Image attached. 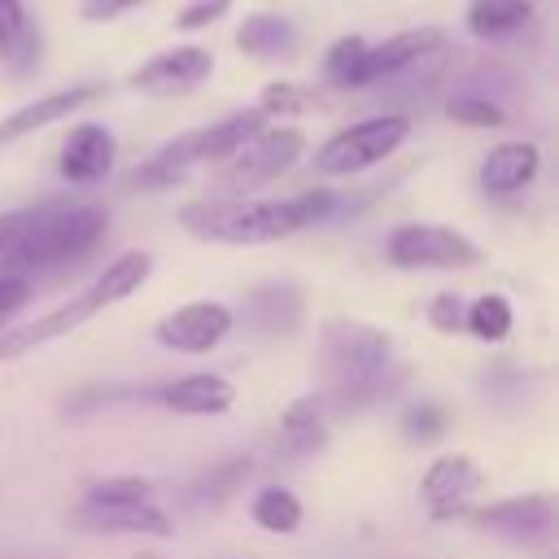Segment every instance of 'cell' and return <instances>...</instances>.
<instances>
[{
	"instance_id": "6da1fadb",
	"label": "cell",
	"mask_w": 559,
	"mask_h": 559,
	"mask_svg": "<svg viewBox=\"0 0 559 559\" xmlns=\"http://www.w3.org/2000/svg\"><path fill=\"white\" fill-rule=\"evenodd\" d=\"M336 210V192L314 188L284 201H253V197H205L179 205V227L197 240L214 245H275L306 227L328 223Z\"/></svg>"
},
{
	"instance_id": "7a4b0ae2",
	"label": "cell",
	"mask_w": 559,
	"mask_h": 559,
	"mask_svg": "<svg viewBox=\"0 0 559 559\" xmlns=\"http://www.w3.org/2000/svg\"><path fill=\"white\" fill-rule=\"evenodd\" d=\"M319 358L328 371V406L358 411L393 389V336L376 323L328 319L319 332Z\"/></svg>"
},
{
	"instance_id": "3957f363",
	"label": "cell",
	"mask_w": 559,
	"mask_h": 559,
	"mask_svg": "<svg viewBox=\"0 0 559 559\" xmlns=\"http://www.w3.org/2000/svg\"><path fill=\"white\" fill-rule=\"evenodd\" d=\"M105 231H109V210L96 201H52V205L26 210V227L0 253V271L31 280L44 266L83 258Z\"/></svg>"
},
{
	"instance_id": "277c9868",
	"label": "cell",
	"mask_w": 559,
	"mask_h": 559,
	"mask_svg": "<svg viewBox=\"0 0 559 559\" xmlns=\"http://www.w3.org/2000/svg\"><path fill=\"white\" fill-rule=\"evenodd\" d=\"M262 127H266V118H262L258 109H236V114H227V118H218V122H210V127L183 131V135H175L170 144H162L144 166H135V170L127 175V188H140V192H148V188H170V183H179L192 166L236 157Z\"/></svg>"
},
{
	"instance_id": "5b68a950",
	"label": "cell",
	"mask_w": 559,
	"mask_h": 559,
	"mask_svg": "<svg viewBox=\"0 0 559 559\" xmlns=\"http://www.w3.org/2000/svg\"><path fill=\"white\" fill-rule=\"evenodd\" d=\"M406 140H411L406 114H371V118L349 122L336 135H328L314 153V170L319 175H358V170H371L384 157H393Z\"/></svg>"
},
{
	"instance_id": "8992f818",
	"label": "cell",
	"mask_w": 559,
	"mask_h": 559,
	"mask_svg": "<svg viewBox=\"0 0 559 559\" xmlns=\"http://www.w3.org/2000/svg\"><path fill=\"white\" fill-rule=\"evenodd\" d=\"M384 253L397 271H467L485 262L480 245L445 223H402L389 231Z\"/></svg>"
},
{
	"instance_id": "52a82bcc",
	"label": "cell",
	"mask_w": 559,
	"mask_h": 559,
	"mask_svg": "<svg viewBox=\"0 0 559 559\" xmlns=\"http://www.w3.org/2000/svg\"><path fill=\"white\" fill-rule=\"evenodd\" d=\"M301 153H306V135L297 127H262L236 157H227V170L218 175V192L245 197V192L280 179L284 170H293V162Z\"/></svg>"
},
{
	"instance_id": "ba28073f",
	"label": "cell",
	"mask_w": 559,
	"mask_h": 559,
	"mask_svg": "<svg viewBox=\"0 0 559 559\" xmlns=\"http://www.w3.org/2000/svg\"><path fill=\"white\" fill-rule=\"evenodd\" d=\"M231 328H236V314L223 301H188L153 323V341L175 354H210L227 341Z\"/></svg>"
},
{
	"instance_id": "9c48e42d",
	"label": "cell",
	"mask_w": 559,
	"mask_h": 559,
	"mask_svg": "<svg viewBox=\"0 0 559 559\" xmlns=\"http://www.w3.org/2000/svg\"><path fill=\"white\" fill-rule=\"evenodd\" d=\"M210 74H214V52L201 44H179V48H166V52L148 57L144 66H135L127 74V87L144 92V96H183L197 83H205Z\"/></svg>"
},
{
	"instance_id": "30bf717a",
	"label": "cell",
	"mask_w": 559,
	"mask_h": 559,
	"mask_svg": "<svg viewBox=\"0 0 559 559\" xmlns=\"http://www.w3.org/2000/svg\"><path fill=\"white\" fill-rule=\"evenodd\" d=\"M467 520L476 528H489L515 546H537L555 533V498L550 493H520L489 507H467Z\"/></svg>"
},
{
	"instance_id": "8fae6325",
	"label": "cell",
	"mask_w": 559,
	"mask_h": 559,
	"mask_svg": "<svg viewBox=\"0 0 559 559\" xmlns=\"http://www.w3.org/2000/svg\"><path fill=\"white\" fill-rule=\"evenodd\" d=\"M96 310H105L100 297H96L92 288H83V293L66 297L61 306L44 310V314L31 319V323H22V328H4V332H0V358L13 362V358H22V354H31V349H39V345H48V341H61V336H70L74 328H83Z\"/></svg>"
},
{
	"instance_id": "7c38bea8",
	"label": "cell",
	"mask_w": 559,
	"mask_h": 559,
	"mask_svg": "<svg viewBox=\"0 0 559 559\" xmlns=\"http://www.w3.org/2000/svg\"><path fill=\"white\" fill-rule=\"evenodd\" d=\"M480 489V463L472 454H441L428 463L419 480V502L428 507L432 520H454L467 515V498Z\"/></svg>"
},
{
	"instance_id": "4fadbf2b",
	"label": "cell",
	"mask_w": 559,
	"mask_h": 559,
	"mask_svg": "<svg viewBox=\"0 0 559 559\" xmlns=\"http://www.w3.org/2000/svg\"><path fill=\"white\" fill-rule=\"evenodd\" d=\"M328 397L323 393H301L297 402L284 406L280 415V432H275V459L297 463L310 459L314 450H323L328 441Z\"/></svg>"
},
{
	"instance_id": "5bb4252c",
	"label": "cell",
	"mask_w": 559,
	"mask_h": 559,
	"mask_svg": "<svg viewBox=\"0 0 559 559\" xmlns=\"http://www.w3.org/2000/svg\"><path fill=\"white\" fill-rule=\"evenodd\" d=\"M445 52V31L441 26H411V31H397L380 44L367 48V79L380 83V79H393L419 61H432Z\"/></svg>"
},
{
	"instance_id": "9a60e30c",
	"label": "cell",
	"mask_w": 559,
	"mask_h": 559,
	"mask_svg": "<svg viewBox=\"0 0 559 559\" xmlns=\"http://www.w3.org/2000/svg\"><path fill=\"white\" fill-rule=\"evenodd\" d=\"M157 406L175 411V415H192V419H210V415H227L231 402H236V384L218 371H192V376H179L170 384H162L157 393Z\"/></svg>"
},
{
	"instance_id": "2e32d148",
	"label": "cell",
	"mask_w": 559,
	"mask_h": 559,
	"mask_svg": "<svg viewBox=\"0 0 559 559\" xmlns=\"http://www.w3.org/2000/svg\"><path fill=\"white\" fill-rule=\"evenodd\" d=\"M100 92H105L100 83H74V87H61V92H48V96H39V100L17 105L9 118H0V144H13V140H22V135H31V131H44V127L70 118L74 109L100 100Z\"/></svg>"
},
{
	"instance_id": "e0dca14e",
	"label": "cell",
	"mask_w": 559,
	"mask_h": 559,
	"mask_svg": "<svg viewBox=\"0 0 559 559\" xmlns=\"http://www.w3.org/2000/svg\"><path fill=\"white\" fill-rule=\"evenodd\" d=\"M542 170V148L533 140H502L480 162V192L485 197H515Z\"/></svg>"
},
{
	"instance_id": "ac0fdd59",
	"label": "cell",
	"mask_w": 559,
	"mask_h": 559,
	"mask_svg": "<svg viewBox=\"0 0 559 559\" xmlns=\"http://www.w3.org/2000/svg\"><path fill=\"white\" fill-rule=\"evenodd\" d=\"M114 131L100 122H79L61 144V179L70 183H100L114 170Z\"/></svg>"
},
{
	"instance_id": "d6986e66",
	"label": "cell",
	"mask_w": 559,
	"mask_h": 559,
	"mask_svg": "<svg viewBox=\"0 0 559 559\" xmlns=\"http://www.w3.org/2000/svg\"><path fill=\"white\" fill-rule=\"evenodd\" d=\"M70 520L92 533H135V537H170L175 533L170 515L153 502H127V507H87L83 502Z\"/></svg>"
},
{
	"instance_id": "ffe728a7",
	"label": "cell",
	"mask_w": 559,
	"mask_h": 559,
	"mask_svg": "<svg viewBox=\"0 0 559 559\" xmlns=\"http://www.w3.org/2000/svg\"><path fill=\"white\" fill-rule=\"evenodd\" d=\"M245 319L262 336H288V332H297V323H301V293H297V284H288V280L258 284L245 297Z\"/></svg>"
},
{
	"instance_id": "44dd1931",
	"label": "cell",
	"mask_w": 559,
	"mask_h": 559,
	"mask_svg": "<svg viewBox=\"0 0 559 559\" xmlns=\"http://www.w3.org/2000/svg\"><path fill=\"white\" fill-rule=\"evenodd\" d=\"M148 275H153V253H148V249H122L118 258L105 262V271H100L87 288L100 297V306H118V301H127L131 293H140Z\"/></svg>"
},
{
	"instance_id": "7402d4cb",
	"label": "cell",
	"mask_w": 559,
	"mask_h": 559,
	"mask_svg": "<svg viewBox=\"0 0 559 559\" xmlns=\"http://www.w3.org/2000/svg\"><path fill=\"white\" fill-rule=\"evenodd\" d=\"M0 57L26 74L39 61V26L31 22L22 0H0Z\"/></svg>"
},
{
	"instance_id": "603a6c76",
	"label": "cell",
	"mask_w": 559,
	"mask_h": 559,
	"mask_svg": "<svg viewBox=\"0 0 559 559\" xmlns=\"http://www.w3.org/2000/svg\"><path fill=\"white\" fill-rule=\"evenodd\" d=\"M297 44V31L288 17L280 13H249L240 26H236V48L258 57V61H271V57H284L288 48Z\"/></svg>"
},
{
	"instance_id": "cb8c5ba5",
	"label": "cell",
	"mask_w": 559,
	"mask_h": 559,
	"mask_svg": "<svg viewBox=\"0 0 559 559\" xmlns=\"http://www.w3.org/2000/svg\"><path fill=\"white\" fill-rule=\"evenodd\" d=\"M463 22L476 39H507L533 22V0H472Z\"/></svg>"
},
{
	"instance_id": "d4e9b609",
	"label": "cell",
	"mask_w": 559,
	"mask_h": 559,
	"mask_svg": "<svg viewBox=\"0 0 559 559\" xmlns=\"http://www.w3.org/2000/svg\"><path fill=\"white\" fill-rule=\"evenodd\" d=\"M249 476H253V459H249V454L223 459L218 467H210V472H201V476L192 480L188 498H192L197 507H210V511H218L227 498H236V489H240Z\"/></svg>"
},
{
	"instance_id": "484cf974",
	"label": "cell",
	"mask_w": 559,
	"mask_h": 559,
	"mask_svg": "<svg viewBox=\"0 0 559 559\" xmlns=\"http://www.w3.org/2000/svg\"><path fill=\"white\" fill-rule=\"evenodd\" d=\"M249 515H253V524L266 528V533H297L306 507H301V498H297L288 485H262V489L253 493V502H249Z\"/></svg>"
},
{
	"instance_id": "4316f807",
	"label": "cell",
	"mask_w": 559,
	"mask_h": 559,
	"mask_svg": "<svg viewBox=\"0 0 559 559\" xmlns=\"http://www.w3.org/2000/svg\"><path fill=\"white\" fill-rule=\"evenodd\" d=\"M367 39L362 35H341L332 48H328V57H323V74H328V83L332 87H367L371 79H367Z\"/></svg>"
},
{
	"instance_id": "83f0119b",
	"label": "cell",
	"mask_w": 559,
	"mask_h": 559,
	"mask_svg": "<svg viewBox=\"0 0 559 559\" xmlns=\"http://www.w3.org/2000/svg\"><path fill=\"white\" fill-rule=\"evenodd\" d=\"M511 323H515V310H511V301H507L502 293L476 297V301L467 306V314H463V328H467L476 341H489V345L507 341V336H511Z\"/></svg>"
},
{
	"instance_id": "f1b7e54d",
	"label": "cell",
	"mask_w": 559,
	"mask_h": 559,
	"mask_svg": "<svg viewBox=\"0 0 559 559\" xmlns=\"http://www.w3.org/2000/svg\"><path fill=\"white\" fill-rule=\"evenodd\" d=\"M445 118L459 122V127H476L480 131V127H502L507 122V109L498 100L480 96V92H454L445 100Z\"/></svg>"
},
{
	"instance_id": "f546056e",
	"label": "cell",
	"mask_w": 559,
	"mask_h": 559,
	"mask_svg": "<svg viewBox=\"0 0 559 559\" xmlns=\"http://www.w3.org/2000/svg\"><path fill=\"white\" fill-rule=\"evenodd\" d=\"M153 485L144 476H105L96 485H87V507H127V502H148Z\"/></svg>"
},
{
	"instance_id": "4dcf8cb0",
	"label": "cell",
	"mask_w": 559,
	"mask_h": 559,
	"mask_svg": "<svg viewBox=\"0 0 559 559\" xmlns=\"http://www.w3.org/2000/svg\"><path fill=\"white\" fill-rule=\"evenodd\" d=\"M445 424H450L445 406H437V402H415V406H406V415H402V437H406L411 445H432V441L445 437Z\"/></svg>"
},
{
	"instance_id": "1f68e13d",
	"label": "cell",
	"mask_w": 559,
	"mask_h": 559,
	"mask_svg": "<svg viewBox=\"0 0 559 559\" xmlns=\"http://www.w3.org/2000/svg\"><path fill=\"white\" fill-rule=\"evenodd\" d=\"M310 105H314V92L310 87H301V83H266L253 109L262 118H293V114H301Z\"/></svg>"
},
{
	"instance_id": "d6a6232c",
	"label": "cell",
	"mask_w": 559,
	"mask_h": 559,
	"mask_svg": "<svg viewBox=\"0 0 559 559\" xmlns=\"http://www.w3.org/2000/svg\"><path fill=\"white\" fill-rule=\"evenodd\" d=\"M31 297H35V280H26V275H4V271H0V332L31 306Z\"/></svg>"
},
{
	"instance_id": "836d02e7",
	"label": "cell",
	"mask_w": 559,
	"mask_h": 559,
	"mask_svg": "<svg viewBox=\"0 0 559 559\" xmlns=\"http://www.w3.org/2000/svg\"><path fill=\"white\" fill-rule=\"evenodd\" d=\"M463 314H467V306H463L459 293H437V297L428 301V323H432L441 336H454V332L463 328Z\"/></svg>"
},
{
	"instance_id": "e575fe53",
	"label": "cell",
	"mask_w": 559,
	"mask_h": 559,
	"mask_svg": "<svg viewBox=\"0 0 559 559\" xmlns=\"http://www.w3.org/2000/svg\"><path fill=\"white\" fill-rule=\"evenodd\" d=\"M227 9H231V0H188V4L179 9L175 26H179V31H201V26L218 22Z\"/></svg>"
},
{
	"instance_id": "d590c367",
	"label": "cell",
	"mask_w": 559,
	"mask_h": 559,
	"mask_svg": "<svg viewBox=\"0 0 559 559\" xmlns=\"http://www.w3.org/2000/svg\"><path fill=\"white\" fill-rule=\"evenodd\" d=\"M135 4H148V0H79V17L83 22H114L118 13L135 9Z\"/></svg>"
},
{
	"instance_id": "8d00e7d4",
	"label": "cell",
	"mask_w": 559,
	"mask_h": 559,
	"mask_svg": "<svg viewBox=\"0 0 559 559\" xmlns=\"http://www.w3.org/2000/svg\"><path fill=\"white\" fill-rule=\"evenodd\" d=\"M22 227H26V210H17V214H0V253L17 240Z\"/></svg>"
}]
</instances>
